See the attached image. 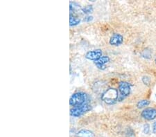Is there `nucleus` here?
Masks as SVG:
<instances>
[{
    "label": "nucleus",
    "mask_w": 156,
    "mask_h": 137,
    "mask_svg": "<svg viewBox=\"0 0 156 137\" xmlns=\"http://www.w3.org/2000/svg\"><path fill=\"white\" fill-rule=\"evenodd\" d=\"M89 100V96L86 93L76 92L70 97L69 104L73 107H78V106L85 105Z\"/></svg>",
    "instance_id": "nucleus-1"
},
{
    "label": "nucleus",
    "mask_w": 156,
    "mask_h": 137,
    "mask_svg": "<svg viewBox=\"0 0 156 137\" xmlns=\"http://www.w3.org/2000/svg\"><path fill=\"white\" fill-rule=\"evenodd\" d=\"M93 7L92 5H89V6H85V8H82V11L83 13L85 14H88V13H91L93 12Z\"/></svg>",
    "instance_id": "nucleus-12"
},
{
    "label": "nucleus",
    "mask_w": 156,
    "mask_h": 137,
    "mask_svg": "<svg viewBox=\"0 0 156 137\" xmlns=\"http://www.w3.org/2000/svg\"><path fill=\"white\" fill-rule=\"evenodd\" d=\"M119 98L118 91L114 88L108 89L101 95V100L108 105H113Z\"/></svg>",
    "instance_id": "nucleus-2"
},
{
    "label": "nucleus",
    "mask_w": 156,
    "mask_h": 137,
    "mask_svg": "<svg viewBox=\"0 0 156 137\" xmlns=\"http://www.w3.org/2000/svg\"><path fill=\"white\" fill-rule=\"evenodd\" d=\"M92 109L91 105H88V104H85V105H83L78 107H73L70 109V115L73 117H80V116H83V114H85V113H87V111H90Z\"/></svg>",
    "instance_id": "nucleus-3"
},
{
    "label": "nucleus",
    "mask_w": 156,
    "mask_h": 137,
    "mask_svg": "<svg viewBox=\"0 0 156 137\" xmlns=\"http://www.w3.org/2000/svg\"><path fill=\"white\" fill-rule=\"evenodd\" d=\"M80 22V19L79 18L74 17L72 15H70V18H69V25L71 26H76V25L79 24Z\"/></svg>",
    "instance_id": "nucleus-10"
},
{
    "label": "nucleus",
    "mask_w": 156,
    "mask_h": 137,
    "mask_svg": "<svg viewBox=\"0 0 156 137\" xmlns=\"http://www.w3.org/2000/svg\"><path fill=\"white\" fill-rule=\"evenodd\" d=\"M155 64H156V58H155Z\"/></svg>",
    "instance_id": "nucleus-17"
},
{
    "label": "nucleus",
    "mask_w": 156,
    "mask_h": 137,
    "mask_svg": "<svg viewBox=\"0 0 156 137\" xmlns=\"http://www.w3.org/2000/svg\"><path fill=\"white\" fill-rule=\"evenodd\" d=\"M119 91L120 96L119 99L122 100L126 98L131 94V85L130 84L125 81H121L119 83Z\"/></svg>",
    "instance_id": "nucleus-4"
},
{
    "label": "nucleus",
    "mask_w": 156,
    "mask_h": 137,
    "mask_svg": "<svg viewBox=\"0 0 156 137\" xmlns=\"http://www.w3.org/2000/svg\"><path fill=\"white\" fill-rule=\"evenodd\" d=\"M123 41H124V38H123L122 35L119 33H115L111 36L109 43L112 46L118 47V46L122 45Z\"/></svg>",
    "instance_id": "nucleus-7"
},
{
    "label": "nucleus",
    "mask_w": 156,
    "mask_h": 137,
    "mask_svg": "<svg viewBox=\"0 0 156 137\" xmlns=\"http://www.w3.org/2000/svg\"><path fill=\"white\" fill-rule=\"evenodd\" d=\"M76 136L78 137H94V134L90 130L83 129L76 133Z\"/></svg>",
    "instance_id": "nucleus-9"
},
{
    "label": "nucleus",
    "mask_w": 156,
    "mask_h": 137,
    "mask_svg": "<svg viewBox=\"0 0 156 137\" xmlns=\"http://www.w3.org/2000/svg\"><path fill=\"white\" fill-rule=\"evenodd\" d=\"M153 133L156 134V121H155L153 124Z\"/></svg>",
    "instance_id": "nucleus-16"
},
{
    "label": "nucleus",
    "mask_w": 156,
    "mask_h": 137,
    "mask_svg": "<svg viewBox=\"0 0 156 137\" xmlns=\"http://www.w3.org/2000/svg\"><path fill=\"white\" fill-rule=\"evenodd\" d=\"M92 20H93L92 16H87V17H85V19H84V22H90L92 21Z\"/></svg>",
    "instance_id": "nucleus-15"
},
{
    "label": "nucleus",
    "mask_w": 156,
    "mask_h": 137,
    "mask_svg": "<svg viewBox=\"0 0 156 137\" xmlns=\"http://www.w3.org/2000/svg\"><path fill=\"white\" fill-rule=\"evenodd\" d=\"M150 104V101L148 100H139V101L137 104V108L139 109H142L143 107H146Z\"/></svg>",
    "instance_id": "nucleus-11"
},
{
    "label": "nucleus",
    "mask_w": 156,
    "mask_h": 137,
    "mask_svg": "<svg viewBox=\"0 0 156 137\" xmlns=\"http://www.w3.org/2000/svg\"><path fill=\"white\" fill-rule=\"evenodd\" d=\"M150 126L148 124H145L144 125V128H143V131H144V134H148L150 132Z\"/></svg>",
    "instance_id": "nucleus-13"
},
{
    "label": "nucleus",
    "mask_w": 156,
    "mask_h": 137,
    "mask_svg": "<svg viewBox=\"0 0 156 137\" xmlns=\"http://www.w3.org/2000/svg\"><path fill=\"white\" fill-rule=\"evenodd\" d=\"M141 116L146 120H154L155 118H156V109L153 108V107L146 108L142 111Z\"/></svg>",
    "instance_id": "nucleus-5"
},
{
    "label": "nucleus",
    "mask_w": 156,
    "mask_h": 137,
    "mask_svg": "<svg viewBox=\"0 0 156 137\" xmlns=\"http://www.w3.org/2000/svg\"><path fill=\"white\" fill-rule=\"evenodd\" d=\"M85 57L88 60L96 61L102 57V51L101 49H95V50L90 51L85 54Z\"/></svg>",
    "instance_id": "nucleus-6"
},
{
    "label": "nucleus",
    "mask_w": 156,
    "mask_h": 137,
    "mask_svg": "<svg viewBox=\"0 0 156 137\" xmlns=\"http://www.w3.org/2000/svg\"><path fill=\"white\" fill-rule=\"evenodd\" d=\"M110 62V58L108 56H102L101 58L99 60L94 61V63L96 65V67L101 70H104L106 69V64Z\"/></svg>",
    "instance_id": "nucleus-8"
},
{
    "label": "nucleus",
    "mask_w": 156,
    "mask_h": 137,
    "mask_svg": "<svg viewBox=\"0 0 156 137\" xmlns=\"http://www.w3.org/2000/svg\"><path fill=\"white\" fill-rule=\"evenodd\" d=\"M143 83H144L145 85H149V84L150 83V79L149 77H147V76H144L142 78Z\"/></svg>",
    "instance_id": "nucleus-14"
}]
</instances>
